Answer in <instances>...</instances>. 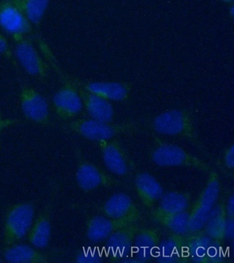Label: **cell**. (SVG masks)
Masks as SVG:
<instances>
[{
	"label": "cell",
	"instance_id": "1",
	"mask_svg": "<svg viewBox=\"0 0 234 263\" xmlns=\"http://www.w3.org/2000/svg\"><path fill=\"white\" fill-rule=\"evenodd\" d=\"M151 127L162 135L184 138L205 155L209 156L199 139L192 112L186 109H172L158 115L153 119Z\"/></svg>",
	"mask_w": 234,
	"mask_h": 263
},
{
	"label": "cell",
	"instance_id": "2",
	"mask_svg": "<svg viewBox=\"0 0 234 263\" xmlns=\"http://www.w3.org/2000/svg\"><path fill=\"white\" fill-rule=\"evenodd\" d=\"M152 161L160 166H185L205 173L211 172V166L204 160L189 153L184 148L155 139V145L151 152Z\"/></svg>",
	"mask_w": 234,
	"mask_h": 263
},
{
	"label": "cell",
	"instance_id": "3",
	"mask_svg": "<svg viewBox=\"0 0 234 263\" xmlns=\"http://www.w3.org/2000/svg\"><path fill=\"white\" fill-rule=\"evenodd\" d=\"M138 125L134 121L111 123L94 119H79L68 123V127L74 133L86 139L96 142L109 141L117 136L136 130Z\"/></svg>",
	"mask_w": 234,
	"mask_h": 263
},
{
	"label": "cell",
	"instance_id": "4",
	"mask_svg": "<svg viewBox=\"0 0 234 263\" xmlns=\"http://www.w3.org/2000/svg\"><path fill=\"white\" fill-rule=\"evenodd\" d=\"M35 205L32 202H22L11 205L6 214L4 227V245L17 243L23 239L34 221Z\"/></svg>",
	"mask_w": 234,
	"mask_h": 263
},
{
	"label": "cell",
	"instance_id": "5",
	"mask_svg": "<svg viewBox=\"0 0 234 263\" xmlns=\"http://www.w3.org/2000/svg\"><path fill=\"white\" fill-rule=\"evenodd\" d=\"M221 180L218 173L209 172L206 186L199 195L189 213V232H194L205 227L209 215L214 207L221 193Z\"/></svg>",
	"mask_w": 234,
	"mask_h": 263
},
{
	"label": "cell",
	"instance_id": "6",
	"mask_svg": "<svg viewBox=\"0 0 234 263\" xmlns=\"http://www.w3.org/2000/svg\"><path fill=\"white\" fill-rule=\"evenodd\" d=\"M14 55L30 76L40 80L48 78L50 67L27 36L15 43Z\"/></svg>",
	"mask_w": 234,
	"mask_h": 263
},
{
	"label": "cell",
	"instance_id": "7",
	"mask_svg": "<svg viewBox=\"0 0 234 263\" xmlns=\"http://www.w3.org/2000/svg\"><path fill=\"white\" fill-rule=\"evenodd\" d=\"M0 27L10 35L15 43L25 38L32 31L29 20L11 2H0Z\"/></svg>",
	"mask_w": 234,
	"mask_h": 263
},
{
	"label": "cell",
	"instance_id": "8",
	"mask_svg": "<svg viewBox=\"0 0 234 263\" xmlns=\"http://www.w3.org/2000/svg\"><path fill=\"white\" fill-rule=\"evenodd\" d=\"M20 105L28 120L42 125L50 124V109L46 99L34 88L22 85L20 92Z\"/></svg>",
	"mask_w": 234,
	"mask_h": 263
},
{
	"label": "cell",
	"instance_id": "9",
	"mask_svg": "<svg viewBox=\"0 0 234 263\" xmlns=\"http://www.w3.org/2000/svg\"><path fill=\"white\" fill-rule=\"evenodd\" d=\"M53 107L57 117L63 120H69L79 114L83 105L75 82H64L53 97Z\"/></svg>",
	"mask_w": 234,
	"mask_h": 263
},
{
	"label": "cell",
	"instance_id": "10",
	"mask_svg": "<svg viewBox=\"0 0 234 263\" xmlns=\"http://www.w3.org/2000/svg\"><path fill=\"white\" fill-rule=\"evenodd\" d=\"M79 158L76 177L80 188L85 192H90L100 186L110 188L120 184L118 180L84 159L81 154Z\"/></svg>",
	"mask_w": 234,
	"mask_h": 263
},
{
	"label": "cell",
	"instance_id": "11",
	"mask_svg": "<svg viewBox=\"0 0 234 263\" xmlns=\"http://www.w3.org/2000/svg\"><path fill=\"white\" fill-rule=\"evenodd\" d=\"M141 215L132 216L122 219H112L102 216L89 218L86 224V234L88 239L94 242H100L121 228L137 223Z\"/></svg>",
	"mask_w": 234,
	"mask_h": 263
},
{
	"label": "cell",
	"instance_id": "12",
	"mask_svg": "<svg viewBox=\"0 0 234 263\" xmlns=\"http://www.w3.org/2000/svg\"><path fill=\"white\" fill-rule=\"evenodd\" d=\"M97 143L108 170L118 176H127L130 170L131 162L120 142L116 139H111L97 141Z\"/></svg>",
	"mask_w": 234,
	"mask_h": 263
},
{
	"label": "cell",
	"instance_id": "13",
	"mask_svg": "<svg viewBox=\"0 0 234 263\" xmlns=\"http://www.w3.org/2000/svg\"><path fill=\"white\" fill-rule=\"evenodd\" d=\"M141 229L137 223L117 230L106 239V248L113 260H120L131 255L135 236Z\"/></svg>",
	"mask_w": 234,
	"mask_h": 263
},
{
	"label": "cell",
	"instance_id": "14",
	"mask_svg": "<svg viewBox=\"0 0 234 263\" xmlns=\"http://www.w3.org/2000/svg\"><path fill=\"white\" fill-rule=\"evenodd\" d=\"M160 242L159 230L145 228L137 232L133 240L131 256L139 262H147L157 256V246Z\"/></svg>",
	"mask_w": 234,
	"mask_h": 263
},
{
	"label": "cell",
	"instance_id": "15",
	"mask_svg": "<svg viewBox=\"0 0 234 263\" xmlns=\"http://www.w3.org/2000/svg\"><path fill=\"white\" fill-rule=\"evenodd\" d=\"M159 205L151 214L152 221L159 222L170 215L186 211L191 201V195L188 192L172 191L162 195Z\"/></svg>",
	"mask_w": 234,
	"mask_h": 263
},
{
	"label": "cell",
	"instance_id": "16",
	"mask_svg": "<svg viewBox=\"0 0 234 263\" xmlns=\"http://www.w3.org/2000/svg\"><path fill=\"white\" fill-rule=\"evenodd\" d=\"M74 82L77 84L83 106H85L92 118L104 122H112L114 116V110L110 100L87 91L76 81Z\"/></svg>",
	"mask_w": 234,
	"mask_h": 263
},
{
	"label": "cell",
	"instance_id": "17",
	"mask_svg": "<svg viewBox=\"0 0 234 263\" xmlns=\"http://www.w3.org/2000/svg\"><path fill=\"white\" fill-rule=\"evenodd\" d=\"M101 211L106 217L122 219L141 215L139 208L129 195L118 193L113 195L104 202Z\"/></svg>",
	"mask_w": 234,
	"mask_h": 263
},
{
	"label": "cell",
	"instance_id": "18",
	"mask_svg": "<svg viewBox=\"0 0 234 263\" xmlns=\"http://www.w3.org/2000/svg\"><path fill=\"white\" fill-rule=\"evenodd\" d=\"M134 184L139 199L145 206L149 209L153 208L163 195V187L157 179L149 173L143 172L137 174Z\"/></svg>",
	"mask_w": 234,
	"mask_h": 263
},
{
	"label": "cell",
	"instance_id": "19",
	"mask_svg": "<svg viewBox=\"0 0 234 263\" xmlns=\"http://www.w3.org/2000/svg\"><path fill=\"white\" fill-rule=\"evenodd\" d=\"M87 91L102 97L108 100L121 102L128 98L131 86L126 82H92L81 83L76 81Z\"/></svg>",
	"mask_w": 234,
	"mask_h": 263
},
{
	"label": "cell",
	"instance_id": "20",
	"mask_svg": "<svg viewBox=\"0 0 234 263\" xmlns=\"http://www.w3.org/2000/svg\"><path fill=\"white\" fill-rule=\"evenodd\" d=\"M52 202H50L37 218L28 232V240L34 248L44 249L48 246L52 232Z\"/></svg>",
	"mask_w": 234,
	"mask_h": 263
},
{
	"label": "cell",
	"instance_id": "21",
	"mask_svg": "<svg viewBox=\"0 0 234 263\" xmlns=\"http://www.w3.org/2000/svg\"><path fill=\"white\" fill-rule=\"evenodd\" d=\"M3 256L11 263H48L50 261L48 255L27 245L17 243L6 247Z\"/></svg>",
	"mask_w": 234,
	"mask_h": 263
},
{
	"label": "cell",
	"instance_id": "22",
	"mask_svg": "<svg viewBox=\"0 0 234 263\" xmlns=\"http://www.w3.org/2000/svg\"><path fill=\"white\" fill-rule=\"evenodd\" d=\"M226 220L225 201L213 207L205 226V232L213 240L223 242L225 237Z\"/></svg>",
	"mask_w": 234,
	"mask_h": 263
},
{
	"label": "cell",
	"instance_id": "23",
	"mask_svg": "<svg viewBox=\"0 0 234 263\" xmlns=\"http://www.w3.org/2000/svg\"><path fill=\"white\" fill-rule=\"evenodd\" d=\"M29 20L32 25L40 27L51 0H8Z\"/></svg>",
	"mask_w": 234,
	"mask_h": 263
},
{
	"label": "cell",
	"instance_id": "24",
	"mask_svg": "<svg viewBox=\"0 0 234 263\" xmlns=\"http://www.w3.org/2000/svg\"><path fill=\"white\" fill-rule=\"evenodd\" d=\"M185 239L186 248L189 256H199L206 258L207 251L214 240L207 235L205 231H201V230L196 232H189L188 234L185 235Z\"/></svg>",
	"mask_w": 234,
	"mask_h": 263
},
{
	"label": "cell",
	"instance_id": "25",
	"mask_svg": "<svg viewBox=\"0 0 234 263\" xmlns=\"http://www.w3.org/2000/svg\"><path fill=\"white\" fill-rule=\"evenodd\" d=\"M179 254L189 258L186 248L185 235L173 234L160 240L157 246V255Z\"/></svg>",
	"mask_w": 234,
	"mask_h": 263
},
{
	"label": "cell",
	"instance_id": "26",
	"mask_svg": "<svg viewBox=\"0 0 234 263\" xmlns=\"http://www.w3.org/2000/svg\"><path fill=\"white\" fill-rule=\"evenodd\" d=\"M173 234L186 235L189 233V213L186 211L180 212L166 217L159 222Z\"/></svg>",
	"mask_w": 234,
	"mask_h": 263
},
{
	"label": "cell",
	"instance_id": "27",
	"mask_svg": "<svg viewBox=\"0 0 234 263\" xmlns=\"http://www.w3.org/2000/svg\"><path fill=\"white\" fill-rule=\"evenodd\" d=\"M102 261L103 256L96 250L81 251L75 256V262L78 263H99Z\"/></svg>",
	"mask_w": 234,
	"mask_h": 263
},
{
	"label": "cell",
	"instance_id": "28",
	"mask_svg": "<svg viewBox=\"0 0 234 263\" xmlns=\"http://www.w3.org/2000/svg\"><path fill=\"white\" fill-rule=\"evenodd\" d=\"M0 55L13 62V63H15L14 53L12 51L7 39L1 32H0Z\"/></svg>",
	"mask_w": 234,
	"mask_h": 263
},
{
	"label": "cell",
	"instance_id": "29",
	"mask_svg": "<svg viewBox=\"0 0 234 263\" xmlns=\"http://www.w3.org/2000/svg\"><path fill=\"white\" fill-rule=\"evenodd\" d=\"M156 261L160 263H179L188 262L189 258L187 257L182 256L179 254H170V255H157L155 258Z\"/></svg>",
	"mask_w": 234,
	"mask_h": 263
},
{
	"label": "cell",
	"instance_id": "30",
	"mask_svg": "<svg viewBox=\"0 0 234 263\" xmlns=\"http://www.w3.org/2000/svg\"><path fill=\"white\" fill-rule=\"evenodd\" d=\"M223 163L227 170L233 171L234 168V145H231L224 152Z\"/></svg>",
	"mask_w": 234,
	"mask_h": 263
},
{
	"label": "cell",
	"instance_id": "31",
	"mask_svg": "<svg viewBox=\"0 0 234 263\" xmlns=\"http://www.w3.org/2000/svg\"><path fill=\"white\" fill-rule=\"evenodd\" d=\"M234 236V218L227 217L226 220L225 237L233 240Z\"/></svg>",
	"mask_w": 234,
	"mask_h": 263
},
{
	"label": "cell",
	"instance_id": "32",
	"mask_svg": "<svg viewBox=\"0 0 234 263\" xmlns=\"http://www.w3.org/2000/svg\"><path fill=\"white\" fill-rule=\"evenodd\" d=\"M20 123V121L17 119L0 118V131H3L8 127L13 126Z\"/></svg>",
	"mask_w": 234,
	"mask_h": 263
},
{
	"label": "cell",
	"instance_id": "33",
	"mask_svg": "<svg viewBox=\"0 0 234 263\" xmlns=\"http://www.w3.org/2000/svg\"><path fill=\"white\" fill-rule=\"evenodd\" d=\"M225 212L227 217L234 218V197L232 195L225 202Z\"/></svg>",
	"mask_w": 234,
	"mask_h": 263
},
{
	"label": "cell",
	"instance_id": "34",
	"mask_svg": "<svg viewBox=\"0 0 234 263\" xmlns=\"http://www.w3.org/2000/svg\"><path fill=\"white\" fill-rule=\"evenodd\" d=\"M230 12H231V16L233 15V7H231V10H230Z\"/></svg>",
	"mask_w": 234,
	"mask_h": 263
},
{
	"label": "cell",
	"instance_id": "35",
	"mask_svg": "<svg viewBox=\"0 0 234 263\" xmlns=\"http://www.w3.org/2000/svg\"><path fill=\"white\" fill-rule=\"evenodd\" d=\"M222 1L230 2L233 1V0H222Z\"/></svg>",
	"mask_w": 234,
	"mask_h": 263
},
{
	"label": "cell",
	"instance_id": "36",
	"mask_svg": "<svg viewBox=\"0 0 234 263\" xmlns=\"http://www.w3.org/2000/svg\"><path fill=\"white\" fill-rule=\"evenodd\" d=\"M1 261H2V260H1V259H0V262H1Z\"/></svg>",
	"mask_w": 234,
	"mask_h": 263
}]
</instances>
